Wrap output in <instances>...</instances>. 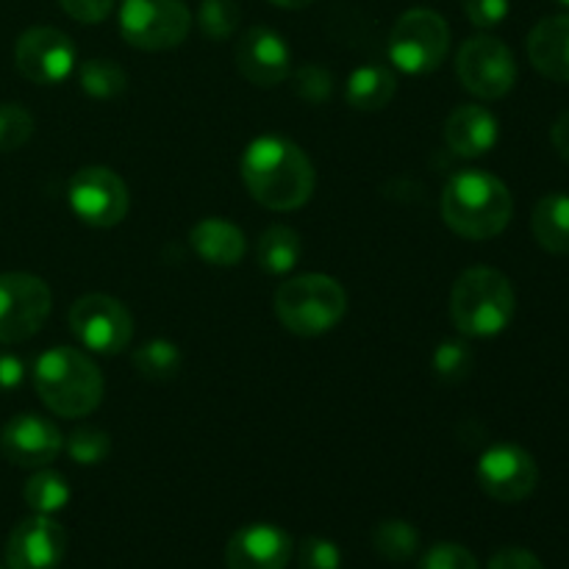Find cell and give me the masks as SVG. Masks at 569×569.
<instances>
[{"label": "cell", "mask_w": 569, "mask_h": 569, "mask_svg": "<svg viewBox=\"0 0 569 569\" xmlns=\"http://www.w3.org/2000/svg\"><path fill=\"white\" fill-rule=\"evenodd\" d=\"M515 198L498 176L487 170H461L442 189V220L459 237L483 242L509 228Z\"/></svg>", "instance_id": "2"}, {"label": "cell", "mask_w": 569, "mask_h": 569, "mask_svg": "<svg viewBox=\"0 0 569 569\" xmlns=\"http://www.w3.org/2000/svg\"><path fill=\"white\" fill-rule=\"evenodd\" d=\"M398 92V78L383 64H365L345 83V98L356 111H381Z\"/></svg>", "instance_id": "22"}, {"label": "cell", "mask_w": 569, "mask_h": 569, "mask_svg": "<svg viewBox=\"0 0 569 569\" xmlns=\"http://www.w3.org/2000/svg\"><path fill=\"white\" fill-rule=\"evenodd\" d=\"M59 3L72 20L87 22V26L103 22L111 14V9H114V0H59Z\"/></svg>", "instance_id": "36"}, {"label": "cell", "mask_w": 569, "mask_h": 569, "mask_svg": "<svg viewBox=\"0 0 569 569\" xmlns=\"http://www.w3.org/2000/svg\"><path fill=\"white\" fill-rule=\"evenodd\" d=\"M531 231L539 248L553 256H569V194L550 192L533 206Z\"/></svg>", "instance_id": "21"}, {"label": "cell", "mask_w": 569, "mask_h": 569, "mask_svg": "<svg viewBox=\"0 0 569 569\" xmlns=\"http://www.w3.org/2000/svg\"><path fill=\"white\" fill-rule=\"evenodd\" d=\"M270 3L281 6V9H306V6H311L315 0H270Z\"/></svg>", "instance_id": "40"}, {"label": "cell", "mask_w": 569, "mask_h": 569, "mask_svg": "<svg viewBox=\"0 0 569 569\" xmlns=\"http://www.w3.org/2000/svg\"><path fill=\"white\" fill-rule=\"evenodd\" d=\"M300 569H342V553L326 537H306L298 545Z\"/></svg>", "instance_id": "32"}, {"label": "cell", "mask_w": 569, "mask_h": 569, "mask_svg": "<svg viewBox=\"0 0 569 569\" xmlns=\"http://www.w3.org/2000/svg\"><path fill=\"white\" fill-rule=\"evenodd\" d=\"M33 387L42 403L64 420L92 415L103 400V376L87 353L50 348L33 365Z\"/></svg>", "instance_id": "3"}, {"label": "cell", "mask_w": 569, "mask_h": 569, "mask_svg": "<svg viewBox=\"0 0 569 569\" xmlns=\"http://www.w3.org/2000/svg\"><path fill=\"white\" fill-rule=\"evenodd\" d=\"M472 365H476V359H472V348L465 342H456V339H448V342H442L437 350H433L431 370L442 383L465 381V378L472 372Z\"/></svg>", "instance_id": "28"}, {"label": "cell", "mask_w": 569, "mask_h": 569, "mask_svg": "<svg viewBox=\"0 0 569 569\" xmlns=\"http://www.w3.org/2000/svg\"><path fill=\"white\" fill-rule=\"evenodd\" d=\"M189 242H192L194 253L214 267H233L244 259V242L242 228L233 222L222 220V217H206L198 226L189 231Z\"/></svg>", "instance_id": "20"}, {"label": "cell", "mask_w": 569, "mask_h": 569, "mask_svg": "<svg viewBox=\"0 0 569 569\" xmlns=\"http://www.w3.org/2000/svg\"><path fill=\"white\" fill-rule=\"evenodd\" d=\"M192 14L183 0H122L120 33L131 48L172 50L189 37Z\"/></svg>", "instance_id": "7"}, {"label": "cell", "mask_w": 569, "mask_h": 569, "mask_svg": "<svg viewBox=\"0 0 569 569\" xmlns=\"http://www.w3.org/2000/svg\"><path fill=\"white\" fill-rule=\"evenodd\" d=\"M33 117L20 103H0V153L20 150L31 139Z\"/></svg>", "instance_id": "31"}, {"label": "cell", "mask_w": 569, "mask_h": 569, "mask_svg": "<svg viewBox=\"0 0 569 569\" xmlns=\"http://www.w3.org/2000/svg\"><path fill=\"white\" fill-rule=\"evenodd\" d=\"M456 76L461 87L481 100H500L515 89L517 61L509 44L498 37L478 33L456 53Z\"/></svg>", "instance_id": "8"}, {"label": "cell", "mask_w": 569, "mask_h": 569, "mask_svg": "<svg viewBox=\"0 0 569 569\" xmlns=\"http://www.w3.org/2000/svg\"><path fill=\"white\" fill-rule=\"evenodd\" d=\"M0 569H3V567H0Z\"/></svg>", "instance_id": "42"}, {"label": "cell", "mask_w": 569, "mask_h": 569, "mask_svg": "<svg viewBox=\"0 0 569 569\" xmlns=\"http://www.w3.org/2000/svg\"><path fill=\"white\" fill-rule=\"evenodd\" d=\"M237 70L256 87H276L292 72V53L281 33L253 26L237 42Z\"/></svg>", "instance_id": "15"}, {"label": "cell", "mask_w": 569, "mask_h": 569, "mask_svg": "<svg viewBox=\"0 0 569 569\" xmlns=\"http://www.w3.org/2000/svg\"><path fill=\"white\" fill-rule=\"evenodd\" d=\"M70 331L87 350L117 356L131 345L133 317L109 295H83L70 309Z\"/></svg>", "instance_id": "10"}, {"label": "cell", "mask_w": 569, "mask_h": 569, "mask_svg": "<svg viewBox=\"0 0 569 569\" xmlns=\"http://www.w3.org/2000/svg\"><path fill=\"white\" fill-rule=\"evenodd\" d=\"M72 214L92 228H114L126 220L128 187L109 167H83L70 178L67 187Z\"/></svg>", "instance_id": "11"}, {"label": "cell", "mask_w": 569, "mask_h": 569, "mask_svg": "<svg viewBox=\"0 0 569 569\" xmlns=\"http://www.w3.org/2000/svg\"><path fill=\"white\" fill-rule=\"evenodd\" d=\"M67 553V531L48 515L17 522L6 542L9 569H59Z\"/></svg>", "instance_id": "14"}, {"label": "cell", "mask_w": 569, "mask_h": 569, "mask_svg": "<svg viewBox=\"0 0 569 569\" xmlns=\"http://www.w3.org/2000/svg\"><path fill=\"white\" fill-rule=\"evenodd\" d=\"M487 569H545L542 561L526 548H503L489 559Z\"/></svg>", "instance_id": "37"}, {"label": "cell", "mask_w": 569, "mask_h": 569, "mask_svg": "<svg viewBox=\"0 0 569 569\" xmlns=\"http://www.w3.org/2000/svg\"><path fill=\"white\" fill-rule=\"evenodd\" d=\"M239 176L256 203L272 211H295L315 194V167L295 142L259 137L244 148Z\"/></svg>", "instance_id": "1"}, {"label": "cell", "mask_w": 569, "mask_h": 569, "mask_svg": "<svg viewBox=\"0 0 569 569\" xmlns=\"http://www.w3.org/2000/svg\"><path fill=\"white\" fill-rule=\"evenodd\" d=\"M292 553V537L283 528L253 522L228 539L226 565L228 569H287Z\"/></svg>", "instance_id": "17"}, {"label": "cell", "mask_w": 569, "mask_h": 569, "mask_svg": "<svg viewBox=\"0 0 569 569\" xmlns=\"http://www.w3.org/2000/svg\"><path fill=\"white\" fill-rule=\"evenodd\" d=\"M131 361L133 370L142 378H148V381H170V378L181 372L183 356L178 345L170 342V339H150L142 348L133 350Z\"/></svg>", "instance_id": "26"}, {"label": "cell", "mask_w": 569, "mask_h": 569, "mask_svg": "<svg viewBox=\"0 0 569 569\" xmlns=\"http://www.w3.org/2000/svg\"><path fill=\"white\" fill-rule=\"evenodd\" d=\"M348 295L342 283L322 272H306L283 281L276 292V315L295 337H322L342 322Z\"/></svg>", "instance_id": "5"}, {"label": "cell", "mask_w": 569, "mask_h": 569, "mask_svg": "<svg viewBox=\"0 0 569 569\" xmlns=\"http://www.w3.org/2000/svg\"><path fill=\"white\" fill-rule=\"evenodd\" d=\"M550 142H553L556 153H559L569 164V109L565 114H559V120H556L553 128H550Z\"/></svg>", "instance_id": "39"}, {"label": "cell", "mask_w": 569, "mask_h": 569, "mask_svg": "<svg viewBox=\"0 0 569 569\" xmlns=\"http://www.w3.org/2000/svg\"><path fill=\"white\" fill-rule=\"evenodd\" d=\"M420 548V531L406 520H383L372 531V550L389 565L411 561Z\"/></svg>", "instance_id": "25"}, {"label": "cell", "mask_w": 569, "mask_h": 569, "mask_svg": "<svg viewBox=\"0 0 569 569\" xmlns=\"http://www.w3.org/2000/svg\"><path fill=\"white\" fill-rule=\"evenodd\" d=\"M450 50V26L439 11L409 9L389 33V59L409 76L439 70Z\"/></svg>", "instance_id": "6"}, {"label": "cell", "mask_w": 569, "mask_h": 569, "mask_svg": "<svg viewBox=\"0 0 569 569\" xmlns=\"http://www.w3.org/2000/svg\"><path fill=\"white\" fill-rule=\"evenodd\" d=\"M498 117L487 106L465 103L445 122V142L456 156H465V159L487 156L498 144Z\"/></svg>", "instance_id": "18"}, {"label": "cell", "mask_w": 569, "mask_h": 569, "mask_svg": "<svg viewBox=\"0 0 569 569\" xmlns=\"http://www.w3.org/2000/svg\"><path fill=\"white\" fill-rule=\"evenodd\" d=\"M259 267L270 276H287L298 267L300 256H303V242L300 233L289 226H270L259 237Z\"/></svg>", "instance_id": "23"}, {"label": "cell", "mask_w": 569, "mask_h": 569, "mask_svg": "<svg viewBox=\"0 0 569 569\" xmlns=\"http://www.w3.org/2000/svg\"><path fill=\"white\" fill-rule=\"evenodd\" d=\"M67 453H70V459L76 461V465L94 467L100 465V461L109 459L111 437L106 431H100V428L83 426L67 437Z\"/></svg>", "instance_id": "29"}, {"label": "cell", "mask_w": 569, "mask_h": 569, "mask_svg": "<svg viewBox=\"0 0 569 569\" xmlns=\"http://www.w3.org/2000/svg\"><path fill=\"white\" fill-rule=\"evenodd\" d=\"M528 59L548 81L569 83V14L545 17L528 33Z\"/></svg>", "instance_id": "19"}, {"label": "cell", "mask_w": 569, "mask_h": 569, "mask_svg": "<svg viewBox=\"0 0 569 569\" xmlns=\"http://www.w3.org/2000/svg\"><path fill=\"white\" fill-rule=\"evenodd\" d=\"M295 89H298L300 98L311 100V103H320V100H326L328 94H331L333 78L331 72L322 70V67L306 64L295 72Z\"/></svg>", "instance_id": "34"}, {"label": "cell", "mask_w": 569, "mask_h": 569, "mask_svg": "<svg viewBox=\"0 0 569 569\" xmlns=\"http://www.w3.org/2000/svg\"><path fill=\"white\" fill-rule=\"evenodd\" d=\"M420 569H481V567H478V559L465 548V545L439 542L422 556Z\"/></svg>", "instance_id": "33"}, {"label": "cell", "mask_w": 569, "mask_h": 569, "mask_svg": "<svg viewBox=\"0 0 569 569\" xmlns=\"http://www.w3.org/2000/svg\"><path fill=\"white\" fill-rule=\"evenodd\" d=\"M76 44L64 31L50 26L28 28L14 44V64L31 83L56 87L76 70Z\"/></svg>", "instance_id": "13"}, {"label": "cell", "mask_w": 569, "mask_h": 569, "mask_svg": "<svg viewBox=\"0 0 569 569\" xmlns=\"http://www.w3.org/2000/svg\"><path fill=\"white\" fill-rule=\"evenodd\" d=\"M53 309V295L31 272H0V345L37 337Z\"/></svg>", "instance_id": "9"}, {"label": "cell", "mask_w": 569, "mask_h": 569, "mask_svg": "<svg viewBox=\"0 0 569 569\" xmlns=\"http://www.w3.org/2000/svg\"><path fill=\"white\" fill-rule=\"evenodd\" d=\"M22 381H26V361L0 350V392H11V389L22 387Z\"/></svg>", "instance_id": "38"}, {"label": "cell", "mask_w": 569, "mask_h": 569, "mask_svg": "<svg viewBox=\"0 0 569 569\" xmlns=\"http://www.w3.org/2000/svg\"><path fill=\"white\" fill-rule=\"evenodd\" d=\"M509 0H465L467 20L476 28H495L509 17Z\"/></svg>", "instance_id": "35"}, {"label": "cell", "mask_w": 569, "mask_h": 569, "mask_svg": "<svg viewBox=\"0 0 569 569\" xmlns=\"http://www.w3.org/2000/svg\"><path fill=\"white\" fill-rule=\"evenodd\" d=\"M78 83L94 100H111L126 92L128 72L114 59H87L78 70Z\"/></svg>", "instance_id": "27"}, {"label": "cell", "mask_w": 569, "mask_h": 569, "mask_svg": "<svg viewBox=\"0 0 569 569\" xmlns=\"http://www.w3.org/2000/svg\"><path fill=\"white\" fill-rule=\"evenodd\" d=\"M70 495L72 492L67 478L56 470H44V467H39V470L28 478L26 487H22V500H26V506L33 515L53 517L56 511L67 509Z\"/></svg>", "instance_id": "24"}, {"label": "cell", "mask_w": 569, "mask_h": 569, "mask_svg": "<svg viewBox=\"0 0 569 569\" xmlns=\"http://www.w3.org/2000/svg\"><path fill=\"white\" fill-rule=\"evenodd\" d=\"M559 3H565V6H569V0H559Z\"/></svg>", "instance_id": "41"}, {"label": "cell", "mask_w": 569, "mask_h": 569, "mask_svg": "<svg viewBox=\"0 0 569 569\" xmlns=\"http://www.w3.org/2000/svg\"><path fill=\"white\" fill-rule=\"evenodd\" d=\"M64 448L61 431L39 415H17L0 431V450L17 467H48Z\"/></svg>", "instance_id": "16"}, {"label": "cell", "mask_w": 569, "mask_h": 569, "mask_svg": "<svg viewBox=\"0 0 569 569\" xmlns=\"http://www.w3.org/2000/svg\"><path fill=\"white\" fill-rule=\"evenodd\" d=\"M239 11L237 0H203L198 11L200 31L209 39H228L239 28Z\"/></svg>", "instance_id": "30"}, {"label": "cell", "mask_w": 569, "mask_h": 569, "mask_svg": "<svg viewBox=\"0 0 569 569\" xmlns=\"http://www.w3.org/2000/svg\"><path fill=\"white\" fill-rule=\"evenodd\" d=\"M515 311V287L500 270L470 267L456 278V287L450 292V317L465 337H498L511 326Z\"/></svg>", "instance_id": "4"}, {"label": "cell", "mask_w": 569, "mask_h": 569, "mask_svg": "<svg viewBox=\"0 0 569 569\" xmlns=\"http://www.w3.org/2000/svg\"><path fill=\"white\" fill-rule=\"evenodd\" d=\"M478 487L498 503H520L531 498L539 483V467L526 448L515 442L492 445L476 467Z\"/></svg>", "instance_id": "12"}]
</instances>
